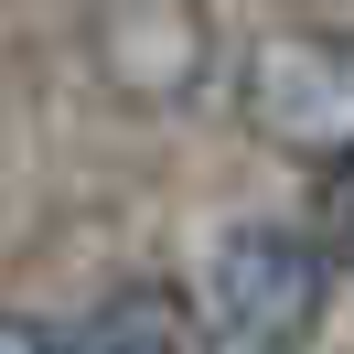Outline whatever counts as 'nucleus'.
Returning <instances> with one entry per match:
<instances>
[{
  "label": "nucleus",
  "instance_id": "f257e3e1",
  "mask_svg": "<svg viewBox=\"0 0 354 354\" xmlns=\"http://www.w3.org/2000/svg\"><path fill=\"white\" fill-rule=\"evenodd\" d=\"M236 108L268 151L322 161V172H354V44L333 32H268L236 75Z\"/></svg>",
  "mask_w": 354,
  "mask_h": 354
},
{
  "label": "nucleus",
  "instance_id": "f03ea898",
  "mask_svg": "<svg viewBox=\"0 0 354 354\" xmlns=\"http://www.w3.org/2000/svg\"><path fill=\"white\" fill-rule=\"evenodd\" d=\"M204 354H290L322 311V247H301L290 225H247L204 268Z\"/></svg>",
  "mask_w": 354,
  "mask_h": 354
},
{
  "label": "nucleus",
  "instance_id": "7ed1b4c3",
  "mask_svg": "<svg viewBox=\"0 0 354 354\" xmlns=\"http://www.w3.org/2000/svg\"><path fill=\"white\" fill-rule=\"evenodd\" d=\"M86 32H97L108 86H129V97H194L215 65V22L183 0H129V11H97Z\"/></svg>",
  "mask_w": 354,
  "mask_h": 354
},
{
  "label": "nucleus",
  "instance_id": "20e7f679",
  "mask_svg": "<svg viewBox=\"0 0 354 354\" xmlns=\"http://www.w3.org/2000/svg\"><path fill=\"white\" fill-rule=\"evenodd\" d=\"M75 354H204V311L183 301V290L140 279V290H118V301H97V322H86Z\"/></svg>",
  "mask_w": 354,
  "mask_h": 354
},
{
  "label": "nucleus",
  "instance_id": "39448f33",
  "mask_svg": "<svg viewBox=\"0 0 354 354\" xmlns=\"http://www.w3.org/2000/svg\"><path fill=\"white\" fill-rule=\"evenodd\" d=\"M322 225H333V258L354 268V172H333V194H322Z\"/></svg>",
  "mask_w": 354,
  "mask_h": 354
},
{
  "label": "nucleus",
  "instance_id": "423d86ee",
  "mask_svg": "<svg viewBox=\"0 0 354 354\" xmlns=\"http://www.w3.org/2000/svg\"><path fill=\"white\" fill-rule=\"evenodd\" d=\"M0 354H75V344H54L44 322H0Z\"/></svg>",
  "mask_w": 354,
  "mask_h": 354
}]
</instances>
